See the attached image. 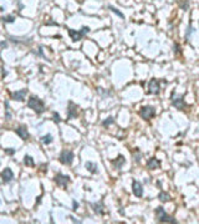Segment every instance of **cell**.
<instances>
[{"mask_svg":"<svg viewBox=\"0 0 199 224\" xmlns=\"http://www.w3.org/2000/svg\"><path fill=\"white\" fill-rule=\"evenodd\" d=\"M28 107L34 110L37 115H40L45 111V103L36 96H30V98L28 100Z\"/></svg>","mask_w":199,"mask_h":224,"instance_id":"obj_1","label":"cell"},{"mask_svg":"<svg viewBox=\"0 0 199 224\" xmlns=\"http://www.w3.org/2000/svg\"><path fill=\"white\" fill-rule=\"evenodd\" d=\"M156 215H157L158 222H161V223H173V224L177 223V220H176L173 217H169V215L166 213V210H164L163 207H158V208L156 209Z\"/></svg>","mask_w":199,"mask_h":224,"instance_id":"obj_2","label":"cell"},{"mask_svg":"<svg viewBox=\"0 0 199 224\" xmlns=\"http://www.w3.org/2000/svg\"><path fill=\"white\" fill-rule=\"evenodd\" d=\"M90 31V28H87V26H84V28L81 29V30H74V29H69V35H70V37L72 39V41H78V40H81V39L87 34Z\"/></svg>","mask_w":199,"mask_h":224,"instance_id":"obj_3","label":"cell"},{"mask_svg":"<svg viewBox=\"0 0 199 224\" xmlns=\"http://www.w3.org/2000/svg\"><path fill=\"white\" fill-rule=\"evenodd\" d=\"M170 101H172V105L178 110H184L185 107H187V103L184 102V97L183 96H177L176 92H172Z\"/></svg>","mask_w":199,"mask_h":224,"instance_id":"obj_4","label":"cell"},{"mask_svg":"<svg viewBox=\"0 0 199 224\" xmlns=\"http://www.w3.org/2000/svg\"><path fill=\"white\" fill-rule=\"evenodd\" d=\"M74 157H75L74 152H71V151H69V150H63V151L61 152L60 157H59V160H60V162H61L62 164L69 166V164H71V163H72Z\"/></svg>","mask_w":199,"mask_h":224,"instance_id":"obj_5","label":"cell"},{"mask_svg":"<svg viewBox=\"0 0 199 224\" xmlns=\"http://www.w3.org/2000/svg\"><path fill=\"white\" fill-rule=\"evenodd\" d=\"M139 116L143 118V120L148 121V120H151V118H153V117L156 116V110H154V107H152V106H144V107L141 109Z\"/></svg>","mask_w":199,"mask_h":224,"instance_id":"obj_6","label":"cell"},{"mask_svg":"<svg viewBox=\"0 0 199 224\" xmlns=\"http://www.w3.org/2000/svg\"><path fill=\"white\" fill-rule=\"evenodd\" d=\"M161 92V82L157 78H152L148 82V94L151 95H158Z\"/></svg>","mask_w":199,"mask_h":224,"instance_id":"obj_7","label":"cell"},{"mask_svg":"<svg viewBox=\"0 0 199 224\" xmlns=\"http://www.w3.org/2000/svg\"><path fill=\"white\" fill-rule=\"evenodd\" d=\"M54 181H55V183L57 184L59 187H67V184L70 183V177L69 176H63V174H56L55 176V178H54Z\"/></svg>","mask_w":199,"mask_h":224,"instance_id":"obj_8","label":"cell"},{"mask_svg":"<svg viewBox=\"0 0 199 224\" xmlns=\"http://www.w3.org/2000/svg\"><path fill=\"white\" fill-rule=\"evenodd\" d=\"M132 189H133V194L137 198H142L143 197V186L138 181H133V183H132Z\"/></svg>","mask_w":199,"mask_h":224,"instance_id":"obj_9","label":"cell"},{"mask_svg":"<svg viewBox=\"0 0 199 224\" xmlns=\"http://www.w3.org/2000/svg\"><path fill=\"white\" fill-rule=\"evenodd\" d=\"M15 132H16V135H18L22 141H28L29 137H30V135H29L28 129H26L25 126H19V127L15 129Z\"/></svg>","mask_w":199,"mask_h":224,"instance_id":"obj_10","label":"cell"},{"mask_svg":"<svg viewBox=\"0 0 199 224\" xmlns=\"http://www.w3.org/2000/svg\"><path fill=\"white\" fill-rule=\"evenodd\" d=\"M78 116V111H77V105H75L74 102H69V113H67V120H72Z\"/></svg>","mask_w":199,"mask_h":224,"instance_id":"obj_11","label":"cell"},{"mask_svg":"<svg viewBox=\"0 0 199 224\" xmlns=\"http://www.w3.org/2000/svg\"><path fill=\"white\" fill-rule=\"evenodd\" d=\"M2 178H3L4 183H9L14 179V173H12V171L10 168H5L2 172Z\"/></svg>","mask_w":199,"mask_h":224,"instance_id":"obj_12","label":"cell"},{"mask_svg":"<svg viewBox=\"0 0 199 224\" xmlns=\"http://www.w3.org/2000/svg\"><path fill=\"white\" fill-rule=\"evenodd\" d=\"M26 94H28V91H26V90H20V91H15V92H12V94H11L10 96H11V98H12V100H15V101H24V100H25Z\"/></svg>","mask_w":199,"mask_h":224,"instance_id":"obj_13","label":"cell"},{"mask_svg":"<svg viewBox=\"0 0 199 224\" xmlns=\"http://www.w3.org/2000/svg\"><path fill=\"white\" fill-rule=\"evenodd\" d=\"M125 163H126V160H125V157H123L122 154H119V156L116 158V160L112 162V164H113V166H115L117 169H119V168H121V167H122Z\"/></svg>","mask_w":199,"mask_h":224,"instance_id":"obj_14","label":"cell"},{"mask_svg":"<svg viewBox=\"0 0 199 224\" xmlns=\"http://www.w3.org/2000/svg\"><path fill=\"white\" fill-rule=\"evenodd\" d=\"M159 166H161V162H159V160H157L156 157H152L151 160L147 162V167H148L149 169H156V168H158Z\"/></svg>","mask_w":199,"mask_h":224,"instance_id":"obj_15","label":"cell"},{"mask_svg":"<svg viewBox=\"0 0 199 224\" xmlns=\"http://www.w3.org/2000/svg\"><path fill=\"white\" fill-rule=\"evenodd\" d=\"M92 205V208H94V210H95V213L96 214H103V205H102V203L101 202H97V203H92L91 204Z\"/></svg>","mask_w":199,"mask_h":224,"instance_id":"obj_16","label":"cell"},{"mask_svg":"<svg viewBox=\"0 0 199 224\" xmlns=\"http://www.w3.org/2000/svg\"><path fill=\"white\" fill-rule=\"evenodd\" d=\"M158 198H159V201H161V202L166 203V202L170 201V195L168 193H166V192H161V193L158 194Z\"/></svg>","mask_w":199,"mask_h":224,"instance_id":"obj_17","label":"cell"},{"mask_svg":"<svg viewBox=\"0 0 199 224\" xmlns=\"http://www.w3.org/2000/svg\"><path fill=\"white\" fill-rule=\"evenodd\" d=\"M86 168L91 173H97V166L92 162H86Z\"/></svg>","mask_w":199,"mask_h":224,"instance_id":"obj_18","label":"cell"},{"mask_svg":"<svg viewBox=\"0 0 199 224\" xmlns=\"http://www.w3.org/2000/svg\"><path fill=\"white\" fill-rule=\"evenodd\" d=\"M24 163H25V166H28V167H35V162H34V160L30 156H25L24 157Z\"/></svg>","mask_w":199,"mask_h":224,"instance_id":"obj_19","label":"cell"},{"mask_svg":"<svg viewBox=\"0 0 199 224\" xmlns=\"http://www.w3.org/2000/svg\"><path fill=\"white\" fill-rule=\"evenodd\" d=\"M40 140H41V143H44V144H50L52 142V136L51 135H45Z\"/></svg>","mask_w":199,"mask_h":224,"instance_id":"obj_20","label":"cell"},{"mask_svg":"<svg viewBox=\"0 0 199 224\" xmlns=\"http://www.w3.org/2000/svg\"><path fill=\"white\" fill-rule=\"evenodd\" d=\"M11 112H10V109H9V102L5 101V118L6 120H11Z\"/></svg>","mask_w":199,"mask_h":224,"instance_id":"obj_21","label":"cell"},{"mask_svg":"<svg viewBox=\"0 0 199 224\" xmlns=\"http://www.w3.org/2000/svg\"><path fill=\"white\" fill-rule=\"evenodd\" d=\"M108 10H111L112 12H115V14H116V15H118V16H119V18H121V19H123V18H125V16H123V14H122V12H121V11H119V10H117L116 8H113L112 5H108Z\"/></svg>","mask_w":199,"mask_h":224,"instance_id":"obj_22","label":"cell"},{"mask_svg":"<svg viewBox=\"0 0 199 224\" xmlns=\"http://www.w3.org/2000/svg\"><path fill=\"white\" fill-rule=\"evenodd\" d=\"M115 121H113V118L112 117H108V118H106V121H103L102 122V126H105V127H107L108 125H112Z\"/></svg>","mask_w":199,"mask_h":224,"instance_id":"obj_23","label":"cell"},{"mask_svg":"<svg viewBox=\"0 0 199 224\" xmlns=\"http://www.w3.org/2000/svg\"><path fill=\"white\" fill-rule=\"evenodd\" d=\"M3 21H4V22H10V24H11V22L15 21V18L11 16V15H8V16H4V18H3Z\"/></svg>","mask_w":199,"mask_h":224,"instance_id":"obj_24","label":"cell"},{"mask_svg":"<svg viewBox=\"0 0 199 224\" xmlns=\"http://www.w3.org/2000/svg\"><path fill=\"white\" fill-rule=\"evenodd\" d=\"M52 116H54V121H55V123H60L61 118H60L59 113H57V112H52Z\"/></svg>","mask_w":199,"mask_h":224,"instance_id":"obj_25","label":"cell"},{"mask_svg":"<svg viewBox=\"0 0 199 224\" xmlns=\"http://www.w3.org/2000/svg\"><path fill=\"white\" fill-rule=\"evenodd\" d=\"M5 153L9 154V156H12V154L15 153V150H14V148H6V150H5Z\"/></svg>","mask_w":199,"mask_h":224,"instance_id":"obj_26","label":"cell"},{"mask_svg":"<svg viewBox=\"0 0 199 224\" xmlns=\"http://www.w3.org/2000/svg\"><path fill=\"white\" fill-rule=\"evenodd\" d=\"M192 30H193V28H192V26H189V28H188V31H187V35H185V37H187V39L190 36V34H192Z\"/></svg>","mask_w":199,"mask_h":224,"instance_id":"obj_27","label":"cell"},{"mask_svg":"<svg viewBox=\"0 0 199 224\" xmlns=\"http://www.w3.org/2000/svg\"><path fill=\"white\" fill-rule=\"evenodd\" d=\"M72 205H74V210H77L78 204H77V202H76V201H74V202H72Z\"/></svg>","mask_w":199,"mask_h":224,"instance_id":"obj_28","label":"cell"},{"mask_svg":"<svg viewBox=\"0 0 199 224\" xmlns=\"http://www.w3.org/2000/svg\"><path fill=\"white\" fill-rule=\"evenodd\" d=\"M5 47H6V43L3 41V43H2V49H5Z\"/></svg>","mask_w":199,"mask_h":224,"instance_id":"obj_29","label":"cell"},{"mask_svg":"<svg viewBox=\"0 0 199 224\" xmlns=\"http://www.w3.org/2000/svg\"><path fill=\"white\" fill-rule=\"evenodd\" d=\"M6 76V71H5V69H3V77H5Z\"/></svg>","mask_w":199,"mask_h":224,"instance_id":"obj_30","label":"cell"}]
</instances>
